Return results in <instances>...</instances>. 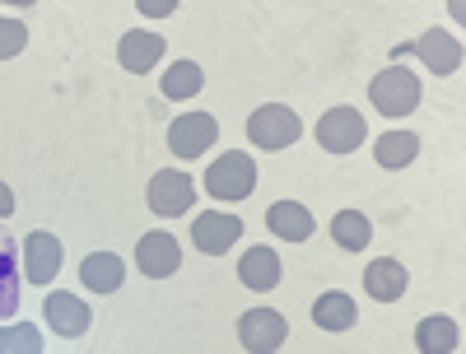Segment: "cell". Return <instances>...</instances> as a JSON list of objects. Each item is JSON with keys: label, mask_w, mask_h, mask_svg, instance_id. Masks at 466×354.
Segmentation results:
<instances>
[{"label": "cell", "mask_w": 466, "mask_h": 354, "mask_svg": "<svg viewBox=\"0 0 466 354\" xmlns=\"http://www.w3.org/2000/svg\"><path fill=\"white\" fill-rule=\"evenodd\" d=\"M80 280L94 289V294H116L127 280V261L116 257V252H94L80 261Z\"/></svg>", "instance_id": "obj_16"}, {"label": "cell", "mask_w": 466, "mask_h": 354, "mask_svg": "<svg viewBox=\"0 0 466 354\" xmlns=\"http://www.w3.org/2000/svg\"><path fill=\"white\" fill-rule=\"evenodd\" d=\"M369 98L382 116H410L420 107V80L406 70V66H387L373 75V85H369Z\"/></svg>", "instance_id": "obj_2"}, {"label": "cell", "mask_w": 466, "mask_h": 354, "mask_svg": "<svg viewBox=\"0 0 466 354\" xmlns=\"http://www.w3.org/2000/svg\"><path fill=\"white\" fill-rule=\"evenodd\" d=\"M406 285H410V275H406V266L392 261V257H378V261L364 266V289H369L373 303H397V298L406 294Z\"/></svg>", "instance_id": "obj_13"}, {"label": "cell", "mask_w": 466, "mask_h": 354, "mask_svg": "<svg viewBox=\"0 0 466 354\" xmlns=\"http://www.w3.org/2000/svg\"><path fill=\"white\" fill-rule=\"evenodd\" d=\"M331 238H336L345 252H360V248H369V238H373V224H369L364 210H336Z\"/></svg>", "instance_id": "obj_23"}, {"label": "cell", "mask_w": 466, "mask_h": 354, "mask_svg": "<svg viewBox=\"0 0 466 354\" xmlns=\"http://www.w3.org/2000/svg\"><path fill=\"white\" fill-rule=\"evenodd\" d=\"M19 294H24V261H19V243L0 228V318L19 312Z\"/></svg>", "instance_id": "obj_12"}, {"label": "cell", "mask_w": 466, "mask_h": 354, "mask_svg": "<svg viewBox=\"0 0 466 354\" xmlns=\"http://www.w3.org/2000/svg\"><path fill=\"white\" fill-rule=\"evenodd\" d=\"M415 52L424 56V66H430L434 75H452V70L461 66V43H457V37H448L443 28L424 33L420 43H415Z\"/></svg>", "instance_id": "obj_17"}, {"label": "cell", "mask_w": 466, "mask_h": 354, "mask_svg": "<svg viewBox=\"0 0 466 354\" xmlns=\"http://www.w3.org/2000/svg\"><path fill=\"white\" fill-rule=\"evenodd\" d=\"M266 228L276 233V238H285V243H308L313 238V210L308 206H299V201H276L266 210Z\"/></svg>", "instance_id": "obj_15"}, {"label": "cell", "mask_w": 466, "mask_h": 354, "mask_svg": "<svg viewBox=\"0 0 466 354\" xmlns=\"http://www.w3.org/2000/svg\"><path fill=\"white\" fill-rule=\"evenodd\" d=\"M177 0H140V15H173Z\"/></svg>", "instance_id": "obj_26"}, {"label": "cell", "mask_w": 466, "mask_h": 354, "mask_svg": "<svg viewBox=\"0 0 466 354\" xmlns=\"http://www.w3.org/2000/svg\"><path fill=\"white\" fill-rule=\"evenodd\" d=\"M43 318L52 322V331L56 336H66V340H75V336H85L89 331V322H94V312L75 298V294H47V308H43Z\"/></svg>", "instance_id": "obj_14"}, {"label": "cell", "mask_w": 466, "mask_h": 354, "mask_svg": "<svg viewBox=\"0 0 466 354\" xmlns=\"http://www.w3.org/2000/svg\"><path fill=\"white\" fill-rule=\"evenodd\" d=\"M415 154H420V136H415V131H382V136L373 140L378 168H410Z\"/></svg>", "instance_id": "obj_20"}, {"label": "cell", "mask_w": 466, "mask_h": 354, "mask_svg": "<svg viewBox=\"0 0 466 354\" xmlns=\"http://www.w3.org/2000/svg\"><path fill=\"white\" fill-rule=\"evenodd\" d=\"M285 318L276 308H252V312H243L238 318V340H243V349L248 354H276L280 345H285Z\"/></svg>", "instance_id": "obj_8"}, {"label": "cell", "mask_w": 466, "mask_h": 354, "mask_svg": "<svg viewBox=\"0 0 466 354\" xmlns=\"http://www.w3.org/2000/svg\"><path fill=\"white\" fill-rule=\"evenodd\" d=\"M299 131H303L299 112L285 107V103H266V107H257L248 116V140L257 149H289L299 140Z\"/></svg>", "instance_id": "obj_3"}, {"label": "cell", "mask_w": 466, "mask_h": 354, "mask_svg": "<svg viewBox=\"0 0 466 354\" xmlns=\"http://www.w3.org/2000/svg\"><path fill=\"white\" fill-rule=\"evenodd\" d=\"M201 85H206V70L197 61H173L164 70V80H159V94L164 98H197Z\"/></svg>", "instance_id": "obj_22"}, {"label": "cell", "mask_w": 466, "mask_h": 354, "mask_svg": "<svg viewBox=\"0 0 466 354\" xmlns=\"http://www.w3.org/2000/svg\"><path fill=\"white\" fill-rule=\"evenodd\" d=\"M116 61L131 75H149L164 61V37L149 33V28H131V33H122V43H116Z\"/></svg>", "instance_id": "obj_10"}, {"label": "cell", "mask_w": 466, "mask_h": 354, "mask_svg": "<svg viewBox=\"0 0 466 354\" xmlns=\"http://www.w3.org/2000/svg\"><path fill=\"white\" fill-rule=\"evenodd\" d=\"M238 280L248 285V289H276L280 285V257L270 252V248H252V252H243V261H238Z\"/></svg>", "instance_id": "obj_18"}, {"label": "cell", "mask_w": 466, "mask_h": 354, "mask_svg": "<svg viewBox=\"0 0 466 354\" xmlns=\"http://www.w3.org/2000/svg\"><path fill=\"white\" fill-rule=\"evenodd\" d=\"M252 187H257V164L243 149H224L206 168V191L215 201H243V196H252Z\"/></svg>", "instance_id": "obj_1"}, {"label": "cell", "mask_w": 466, "mask_h": 354, "mask_svg": "<svg viewBox=\"0 0 466 354\" xmlns=\"http://www.w3.org/2000/svg\"><path fill=\"white\" fill-rule=\"evenodd\" d=\"M457 340H461V331H457L452 318H443V312H434V318H420V327H415V349H420V354H452Z\"/></svg>", "instance_id": "obj_19"}, {"label": "cell", "mask_w": 466, "mask_h": 354, "mask_svg": "<svg viewBox=\"0 0 466 354\" xmlns=\"http://www.w3.org/2000/svg\"><path fill=\"white\" fill-rule=\"evenodd\" d=\"M19 261H24V280L33 285H52L56 280V270H61V238L47 228H33L28 238L19 243Z\"/></svg>", "instance_id": "obj_6"}, {"label": "cell", "mask_w": 466, "mask_h": 354, "mask_svg": "<svg viewBox=\"0 0 466 354\" xmlns=\"http://www.w3.org/2000/svg\"><path fill=\"white\" fill-rule=\"evenodd\" d=\"M215 136H219V122L210 112H187L168 126V149L177 154V159H201V154L215 145Z\"/></svg>", "instance_id": "obj_7"}, {"label": "cell", "mask_w": 466, "mask_h": 354, "mask_svg": "<svg viewBox=\"0 0 466 354\" xmlns=\"http://www.w3.org/2000/svg\"><path fill=\"white\" fill-rule=\"evenodd\" d=\"M243 238V219L238 215H224V210H206L191 219V243H197L206 257H224L233 243Z\"/></svg>", "instance_id": "obj_9"}, {"label": "cell", "mask_w": 466, "mask_h": 354, "mask_svg": "<svg viewBox=\"0 0 466 354\" xmlns=\"http://www.w3.org/2000/svg\"><path fill=\"white\" fill-rule=\"evenodd\" d=\"M28 47V28L24 19H10V15H0V61H10Z\"/></svg>", "instance_id": "obj_25"}, {"label": "cell", "mask_w": 466, "mask_h": 354, "mask_svg": "<svg viewBox=\"0 0 466 354\" xmlns=\"http://www.w3.org/2000/svg\"><path fill=\"white\" fill-rule=\"evenodd\" d=\"M136 266L149 275V280H164V275H173L182 266V248L173 233H145V238L136 243Z\"/></svg>", "instance_id": "obj_11"}, {"label": "cell", "mask_w": 466, "mask_h": 354, "mask_svg": "<svg viewBox=\"0 0 466 354\" xmlns=\"http://www.w3.org/2000/svg\"><path fill=\"white\" fill-rule=\"evenodd\" d=\"M355 298L350 294H340V289H331V294H322L318 303H313V322L322 327V331H345V327H355Z\"/></svg>", "instance_id": "obj_21"}, {"label": "cell", "mask_w": 466, "mask_h": 354, "mask_svg": "<svg viewBox=\"0 0 466 354\" xmlns=\"http://www.w3.org/2000/svg\"><path fill=\"white\" fill-rule=\"evenodd\" d=\"M364 136H369V126H364V116L355 107H331L318 122V145L327 154H355L364 145Z\"/></svg>", "instance_id": "obj_5"}, {"label": "cell", "mask_w": 466, "mask_h": 354, "mask_svg": "<svg viewBox=\"0 0 466 354\" xmlns=\"http://www.w3.org/2000/svg\"><path fill=\"white\" fill-rule=\"evenodd\" d=\"M10 215H15V191L0 182V219H10Z\"/></svg>", "instance_id": "obj_27"}, {"label": "cell", "mask_w": 466, "mask_h": 354, "mask_svg": "<svg viewBox=\"0 0 466 354\" xmlns=\"http://www.w3.org/2000/svg\"><path fill=\"white\" fill-rule=\"evenodd\" d=\"M0 354H43V336L33 322H10L0 327Z\"/></svg>", "instance_id": "obj_24"}, {"label": "cell", "mask_w": 466, "mask_h": 354, "mask_svg": "<svg viewBox=\"0 0 466 354\" xmlns=\"http://www.w3.org/2000/svg\"><path fill=\"white\" fill-rule=\"evenodd\" d=\"M145 201L154 215L177 219V215H187V206H197V187H191V177L182 168H159L145 187Z\"/></svg>", "instance_id": "obj_4"}]
</instances>
